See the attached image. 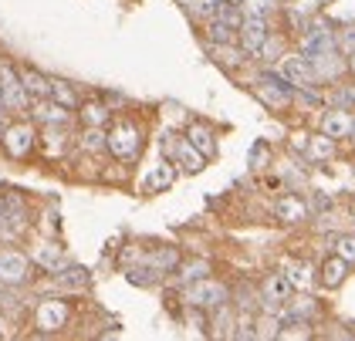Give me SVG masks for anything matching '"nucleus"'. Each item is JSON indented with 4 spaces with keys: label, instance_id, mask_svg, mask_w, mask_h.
Segmentation results:
<instances>
[{
    "label": "nucleus",
    "instance_id": "nucleus-1",
    "mask_svg": "<svg viewBox=\"0 0 355 341\" xmlns=\"http://www.w3.org/2000/svg\"><path fill=\"white\" fill-rule=\"evenodd\" d=\"M105 142H109V152L115 159H122V162H132L139 156V149H142V132H139L136 122H129V119H119L109 132H105Z\"/></svg>",
    "mask_w": 355,
    "mask_h": 341
},
{
    "label": "nucleus",
    "instance_id": "nucleus-2",
    "mask_svg": "<svg viewBox=\"0 0 355 341\" xmlns=\"http://www.w3.org/2000/svg\"><path fill=\"white\" fill-rule=\"evenodd\" d=\"M0 95H3V108L7 112H14V115L28 112L31 98H28V91H24V85H21L17 68L10 61H0Z\"/></svg>",
    "mask_w": 355,
    "mask_h": 341
},
{
    "label": "nucleus",
    "instance_id": "nucleus-3",
    "mask_svg": "<svg viewBox=\"0 0 355 341\" xmlns=\"http://www.w3.org/2000/svg\"><path fill=\"white\" fill-rule=\"evenodd\" d=\"M34 146H37V129H34V122H28V119L10 122L3 129V149H7V156L24 159L34 152Z\"/></svg>",
    "mask_w": 355,
    "mask_h": 341
},
{
    "label": "nucleus",
    "instance_id": "nucleus-4",
    "mask_svg": "<svg viewBox=\"0 0 355 341\" xmlns=\"http://www.w3.org/2000/svg\"><path fill=\"white\" fill-rule=\"evenodd\" d=\"M163 149H166V156L173 159L183 173H200L203 162H207V156L190 146V139H180V135H173V132L163 139Z\"/></svg>",
    "mask_w": 355,
    "mask_h": 341
},
{
    "label": "nucleus",
    "instance_id": "nucleus-5",
    "mask_svg": "<svg viewBox=\"0 0 355 341\" xmlns=\"http://www.w3.org/2000/svg\"><path fill=\"white\" fill-rule=\"evenodd\" d=\"M68 315H71L68 301L48 297V301H41L37 311H34V328H41L44 335H55V331H61V328L68 324Z\"/></svg>",
    "mask_w": 355,
    "mask_h": 341
},
{
    "label": "nucleus",
    "instance_id": "nucleus-6",
    "mask_svg": "<svg viewBox=\"0 0 355 341\" xmlns=\"http://www.w3.org/2000/svg\"><path fill=\"white\" fill-rule=\"evenodd\" d=\"M28 277H31V261L21 250H0V284L3 288L28 284Z\"/></svg>",
    "mask_w": 355,
    "mask_h": 341
},
{
    "label": "nucleus",
    "instance_id": "nucleus-7",
    "mask_svg": "<svg viewBox=\"0 0 355 341\" xmlns=\"http://www.w3.org/2000/svg\"><path fill=\"white\" fill-rule=\"evenodd\" d=\"M31 115H34V122H41V125H58V129H64L68 122H71V108L58 105L55 98H34L31 102Z\"/></svg>",
    "mask_w": 355,
    "mask_h": 341
},
{
    "label": "nucleus",
    "instance_id": "nucleus-8",
    "mask_svg": "<svg viewBox=\"0 0 355 341\" xmlns=\"http://www.w3.org/2000/svg\"><path fill=\"white\" fill-rule=\"evenodd\" d=\"M187 301L196 304V308H220V304H227V288L217 284V281H207V277H200L190 290H187Z\"/></svg>",
    "mask_w": 355,
    "mask_h": 341
},
{
    "label": "nucleus",
    "instance_id": "nucleus-9",
    "mask_svg": "<svg viewBox=\"0 0 355 341\" xmlns=\"http://www.w3.org/2000/svg\"><path fill=\"white\" fill-rule=\"evenodd\" d=\"M277 75H281L284 81H291V85L308 88V85L315 81V68H311L308 54H288V58L277 64Z\"/></svg>",
    "mask_w": 355,
    "mask_h": 341
},
{
    "label": "nucleus",
    "instance_id": "nucleus-10",
    "mask_svg": "<svg viewBox=\"0 0 355 341\" xmlns=\"http://www.w3.org/2000/svg\"><path fill=\"white\" fill-rule=\"evenodd\" d=\"M274 216L281 220V223H304L308 220V203L295 196V193H284V196H277V203H274Z\"/></svg>",
    "mask_w": 355,
    "mask_h": 341
},
{
    "label": "nucleus",
    "instance_id": "nucleus-11",
    "mask_svg": "<svg viewBox=\"0 0 355 341\" xmlns=\"http://www.w3.org/2000/svg\"><path fill=\"white\" fill-rule=\"evenodd\" d=\"M291 290H295V284H291L284 274H271V277L264 281V301H268V311H277V308L291 297Z\"/></svg>",
    "mask_w": 355,
    "mask_h": 341
},
{
    "label": "nucleus",
    "instance_id": "nucleus-12",
    "mask_svg": "<svg viewBox=\"0 0 355 341\" xmlns=\"http://www.w3.org/2000/svg\"><path fill=\"white\" fill-rule=\"evenodd\" d=\"M264 37H268V24H264V17L250 14V17L241 21V44H244V51H257V48L264 44Z\"/></svg>",
    "mask_w": 355,
    "mask_h": 341
},
{
    "label": "nucleus",
    "instance_id": "nucleus-13",
    "mask_svg": "<svg viewBox=\"0 0 355 341\" xmlns=\"http://www.w3.org/2000/svg\"><path fill=\"white\" fill-rule=\"evenodd\" d=\"M31 257H34L37 267H44V270H51V274H58V270L68 263V254H64L61 243H41V247H34Z\"/></svg>",
    "mask_w": 355,
    "mask_h": 341
},
{
    "label": "nucleus",
    "instance_id": "nucleus-14",
    "mask_svg": "<svg viewBox=\"0 0 355 341\" xmlns=\"http://www.w3.org/2000/svg\"><path fill=\"white\" fill-rule=\"evenodd\" d=\"M352 129H355V122L345 108H331L325 119H322V132L331 135V139H345V135H352Z\"/></svg>",
    "mask_w": 355,
    "mask_h": 341
},
{
    "label": "nucleus",
    "instance_id": "nucleus-15",
    "mask_svg": "<svg viewBox=\"0 0 355 341\" xmlns=\"http://www.w3.org/2000/svg\"><path fill=\"white\" fill-rule=\"evenodd\" d=\"M17 75H21V85H24V91H28L31 102L51 95V78H44L41 71H34V68H17Z\"/></svg>",
    "mask_w": 355,
    "mask_h": 341
},
{
    "label": "nucleus",
    "instance_id": "nucleus-16",
    "mask_svg": "<svg viewBox=\"0 0 355 341\" xmlns=\"http://www.w3.org/2000/svg\"><path fill=\"white\" fill-rule=\"evenodd\" d=\"M187 139H190L193 149H200L203 156L210 159L214 152H217V142H214V132L207 129V125H200V122H193L190 132H187Z\"/></svg>",
    "mask_w": 355,
    "mask_h": 341
},
{
    "label": "nucleus",
    "instance_id": "nucleus-17",
    "mask_svg": "<svg viewBox=\"0 0 355 341\" xmlns=\"http://www.w3.org/2000/svg\"><path fill=\"white\" fill-rule=\"evenodd\" d=\"M345 274H349V261H342L338 254L322 263V284H325V288H338V284L345 281Z\"/></svg>",
    "mask_w": 355,
    "mask_h": 341
},
{
    "label": "nucleus",
    "instance_id": "nucleus-18",
    "mask_svg": "<svg viewBox=\"0 0 355 341\" xmlns=\"http://www.w3.org/2000/svg\"><path fill=\"white\" fill-rule=\"evenodd\" d=\"M173 180H176V173H173V166H156L146 180H142V189L146 193H159V189H166V186H173Z\"/></svg>",
    "mask_w": 355,
    "mask_h": 341
},
{
    "label": "nucleus",
    "instance_id": "nucleus-19",
    "mask_svg": "<svg viewBox=\"0 0 355 341\" xmlns=\"http://www.w3.org/2000/svg\"><path fill=\"white\" fill-rule=\"evenodd\" d=\"M48 98H55L58 105H64V108H78L75 85H68V81H61V78H51V95H48Z\"/></svg>",
    "mask_w": 355,
    "mask_h": 341
},
{
    "label": "nucleus",
    "instance_id": "nucleus-20",
    "mask_svg": "<svg viewBox=\"0 0 355 341\" xmlns=\"http://www.w3.org/2000/svg\"><path fill=\"white\" fill-rule=\"evenodd\" d=\"M281 270H284V277H288L295 288H308V281H311V267L301 261H281Z\"/></svg>",
    "mask_w": 355,
    "mask_h": 341
},
{
    "label": "nucleus",
    "instance_id": "nucleus-21",
    "mask_svg": "<svg viewBox=\"0 0 355 341\" xmlns=\"http://www.w3.org/2000/svg\"><path fill=\"white\" fill-rule=\"evenodd\" d=\"M82 149H85V152H109V142H105V132L98 129V125H85Z\"/></svg>",
    "mask_w": 355,
    "mask_h": 341
},
{
    "label": "nucleus",
    "instance_id": "nucleus-22",
    "mask_svg": "<svg viewBox=\"0 0 355 341\" xmlns=\"http://www.w3.org/2000/svg\"><path fill=\"white\" fill-rule=\"evenodd\" d=\"M82 122L85 125H98V129H102V125L109 122V108L102 105V102H85L82 105Z\"/></svg>",
    "mask_w": 355,
    "mask_h": 341
},
{
    "label": "nucleus",
    "instance_id": "nucleus-23",
    "mask_svg": "<svg viewBox=\"0 0 355 341\" xmlns=\"http://www.w3.org/2000/svg\"><path fill=\"white\" fill-rule=\"evenodd\" d=\"M331 152H335V139L331 135H315L311 142H308V156L311 159H331Z\"/></svg>",
    "mask_w": 355,
    "mask_h": 341
},
{
    "label": "nucleus",
    "instance_id": "nucleus-24",
    "mask_svg": "<svg viewBox=\"0 0 355 341\" xmlns=\"http://www.w3.org/2000/svg\"><path fill=\"white\" fill-rule=\"evenodd\" d=\"M257 95L268 102L271 108H284L288 105V91L277 85V88H268V81H257Z\"/></svg>",
    "mask_w": 355,
    "mask_h": 341
},
{
    "label": "nucleus",
    "instance_id": "nucleus-25",
    "mask_svg": "<svg viewBox=\"0 0 355 341\" xmlns=\"http://www.w3.org/2000/svg\"><path fill=\"white\" fill-rule=\"evenodd\" d=\"M58 281L68 284V288H85L88 284V270H82V267H61L58 270Z\"/></svg>",
    "mask_w": 355,
    "mask_h": 341
},
{
    "label": "nucleus",
    "instance_id": "nucleus-26",
    "mask_svg": "<svg viewBox=\"0 0 355 341\" xmlns=\"http://www.w3.org/2000/svg\"><path fill=\"white\" fill-rule=\"evenodd\" d=\"M210 54L217 58L220 64H227V68H237V64L244 61V58H241V51H234V48H227V44H214V48H210Z\"/></svg>",
    "mask_w": 355,
    "mask_h": 341
},
{
    "label": "nucleus",
    "instance_id": "nucleus-27",
    "mask_svg": "<svg viewBox=\"0 0 355 341\" xmlns=\"http://www.w3.org/2000/svg\"><path fill=\"white\" fill-rule=\"evenodd\" d=\"M210 274V263H203V261H193V263H187L183 270H180V277L183 281H200V277H207Z\"/></svg>",
    "mask_w": 355,
    "mask_h": 341
},
{
    "label": "nucleus",
    "instance_id": "nucleus-28",
    "mask_svg": "<svg viewBox=\"0 0 355 341\" xmlns=\"http://www.w3.org/2000/svg\"><path fill=\"white\" fill-rule=\"evenodd\" d=\"M335 254L342 261H355V236H338L335 240Z\"/></svg>",
    "mask_w": 355,
    "mask_h": 341
},
{
    "label": "nucleus",
    "instance_id": "nucleus-29",
    "mask_svg": "<svg viewBox=\"0 0 355 341\" xmlns=\"http://www.w3.org/2000/svg\"><path fill=\"white\" fill-rule=\"evenodd\" d=\"M257 51L264 54V61H277V54H281V41H277V37H271V34H268V37H264V44H261Z\"/></svg>",
    "mask_w": 355,
    "mask_h": 341
},
{
    "label": "nucleus",
    "instance_id": "nucleus-30",
    "mask_svg": "<svg viewBox=\"0 0 355 341\" xmlns=\"http://www.w3.org/2000/svg\"><path fill=\"white\" fill-rule=\"evenodd\" d=\"M338 48H342L345 54L355 51V27H345V30L338 34Z\"/></svg>",
    "mask_w": 355,
    "mask_h": 341
},
{
    "label": "nucleus",
    "instance_id": "nucleus-31",
    "mask_svg": "<svg viewBox=\"0 0 355 341\" xmlns=\"http://www.w3.org/2000/svg\"><path fill=\"white\" fill-rule=\"evenodd\" d=\"M315 207H318V210H328V207H331V200H328V196H315Z\"/></svg>",
    "mask_w": 355,
    "mask_h": 341
},
{
    "label": "nucleus",
    "instance_id": "nucleus-32",
    "mask_svg": "<svg viewBox=\"0 0 355 341\" xmlns=\"http://www.w3.org/2000/svg\"><path fill=\"white\" fill-rule=\"evenodd\" d=\"M3 112H7V108H3V95H0V119H3Z\"/></svg>",
    "mask_w": 355,
    "mask_h": 341
},
{
    "label": "nucleus",
    "instance_id": "nucleus-33",
    "mask_svg": "<svg viewBox=\"0 0 355 341\" xmlns=\"http://www.w3.org/2000/svg\"><path fill=\"white\" fill-rule=\"evenodd\" d=\"M349 68H352V71H355V51H352V58H349Z\"/></svg>",
    "mask_w": 355,
    "mask_h": 341
},
{
    "label": "nucleus",
    "instance_id": "nucleus-34",
    "mask_svg": "<svg viewBox=\"0 0 355 341\" xmlns=\"http://www.w3.org/2000/svg\"><path fill=\"white\" fill-rule=\"evenodd\" d=\"M0 227H3V207H0Z\"/></svg>",
    "mask_w": 355,
    "mask_h": 341
}]
</instances>
